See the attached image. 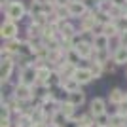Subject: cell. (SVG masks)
Masks as SVG:
<instances>
[{"label":"cell","instance_id":"cell-10","mask_svg":"<svg viewBox=\"0 0 127 127\" xmlns=\"http://www.w3.org/2000/svg\"><path fill=\"white\" fill-rule=\"evenodd\" d=\"M106 101L110 102V104H114V106H120V104H123V102H127V91L120 89V87H114V89H110Z\"/></svg>","mask_w":127,"mask_h":127},{"label":"cell","instance_id":"cell-8","mask_svg":"<svg viewBox=\"0 0 127 127\" xmlns=\"http://www.w3.org/2000/svg\"><path fill=\"white\" fill-rule=\"evenodd\" d=\"M13 68H15V59H2V64H0V82H2V85L10 82Z\"/></svg>","mask_w":127,"mask_h":127},{"label":"cell","instance_id":"cell-22","mask_svg":"<svg viewBox=\"0 0 127 127\" xmlns=\"http://www.w3.org/2000/svg\"><path fill=\"white\" fill-rule=\"evenodd\" d=\"M64 57H66V61H68L70 64H74V66H80V63L84 61V59L80 57V53L76 51L74 48H72V49H68V51H64Z\"/></svg>","mask_w":127,"mask_h":127},{"label":"cell","instance_id":"cell-17","mask_svg":"<svg viewBox=\"0 0 127 127\" xmlns=\"http://www.w3.org/2000/svg\"><path fill=\"white\" fill-rule=\"evenodd\" d=\"M59 112H61L63 116H66L68 120L76 118V106L72 104V102H68V101H63V102H61V106H59Z\"/></svg>","mask_w":127,"mask_h":127},{"label":"cell","instance_id":"cell-13","mask_svg":"<svg viewBox=\"0 0 127 127\" xmlns=\"http://www.w3.org/2000/svg\"><path fill=\"white\" fill-rule=\"evenodd\" d=\"M93 48H95V51L110 49V38L106 36V34H95V38H93Z\"/></svg>","mask_w":127,"mask_h":127},{"label":"cell","instance_id":"cell-9","mask_svg":"<svg viewBox=\"0 0 127 127\" xmlns=\"http://www.w3.org/2000/svg\"><path fill=\"white\" fill-rule=\"evenodd\" d=\"M53 70H55V68H51L49 64H38V66H36L38 84H36V85H40V87H46L48 80L51 78V74H53Z\"/></svg>","mask_w":127,"mask_h":127},{"label":"cell","instance_id":"cell-20","mask_svg":"<svg viewBox=\"0 0 127 127\" xmlns=\"http://www.w3.org/2000/svg\"><path fill=\"white\" fill-rule=\"evenodd\" d=\"M87 66H89V70L93 72V76H95V78H101V76L104 74V64L99 63V61H95V59H91Z\"/></svg>","mask_w":127,"mask_h":127},{"label":"cell","instance_id":"cell-14","mask_svg":"<svg viewBox=\"0 0 127 127\" xmlns=\"http://www.w3.org/2000/svg\"><path fill=\"white\" fill-rule=\"evenodd\" d=\"M66 101L72 102V104L78 108V106H84L85 104V91H72V93H68V97H66Z\"/></svg>","mask_w":127,"mask_h":127},{"label":"cell","instance_id":"cell-11","mask_svg":"<svg viewBox=\"0 0 127 127\" xmlns=\"http://www.w3.org/2000/svg\"><path fill=\"white\" fill-rule=\"evenodd\" d=\"M74 78L80 82V85H85V84H89L91 80H95V76L89 70V66H78L74 72Z\"/></svg>","mask_w":127,"mask_h":127},{"label":"cell","instance_id":"cell-25","mask_svg":"<svg viewBox=\"0 0 127 127\" xmlns=\"http://www.w3.org/2000/svg\"><path fill=\"white\" fill-rule=\"evenodd\" d=\"M95 120H97V127H108L110 125V116H108V114L99 116V118H95Z\"/></svg>","mask_w":127,"mask_h":127},{"label":"cell","instance_id":"cell-4","mask_svg":"<svg viewBox=\"0 0 127 127\" xmlns=\"http://www.w3.org/2000/svg\"><path fill=\"white\" fill-rule=\"evenodd\" d=\"M0 36L2 40L10 42L13 38H19V25L15 21H10V19H4V23L0 25Z\"/></svg>","mask_w":127,"mask_h":127},{"label":"cell","instance_id":"cell-29","mask_svg":"<svg viewBox=\"0 0 127 127\" xmlns=\"http://www.w3.org/2000/svg\"><path fill=\"white\" fill-rule=\"evenodd\" d=\"M120 42H122V46H125V48H127V31L120 34Z\"/></svg>","mask_w":127,"mask_h":127},{"label":"cell","instance_id":"cell-32","mask_svg":"<svg viewBox=\"0 0 127 127\" xmlns=\"http://www.w3.org/2000/svg\"><path fill=\"white\" fill-rule=\"evenodd\" d=\"M31 127H40V125H31Z\"/></svg>","mask_w":127,"mask_h":127},{"label":"cell","instance_id":"cell-15","mask_svg":"<svg viewBox=\"0 0 127 127\" xmlns=\"http://www.w3.org/2000/svg\"><path fill=\"white\" fill-rule=\"evenodd\" d=\"M112 59L116 61L118 66H122V64H127V48H125V46H120L116 51L112 53Z\"/></svg>","mask_w":127,"mask_h":127},{"label":"cell","instance_id":"cell-23","mask_svg":"<svg viewBox=\"0 0 127 127\" xmlns=\"http://www.w3.org/2000/svg\"><path fill=\"white\" fill-rule=\"evenodd\" d=\"M95 10H99V11H102V13H108V15H110V11L114 10V4H112V0H99Z\"/></svg>","mask_w":127,"mask_h":127},{"label":"cell","instance_id":"cell-7","mask_svg":"<svg viewBox=\"0 0 127 127\" xmlns=\"http://www.w3.org/2000/svg\"><path fill=\"white\" fill-rule=\"evenodd\" d=\"M97 29V19H95V13L89 11L85 17H82L78 23V31L80 34H87V32H93Z\"/></svg>","mask_w":127,"mask_h":127},{"label":"cell","instance_id":"cell-3","mask_svg":"<svg viewBox=\"0 0 127 127\" xmlns=\"http://www.w3.org/2000/svg\"><path fill=\"white\" fill-rule=\"evenodd\" d=\"M11 97H15L19 102H31L34 97H36V93H34V87H31V85H25V84H19L17 82L15 85H13V91H11Z\"/></svg>","mask_w":127,"mask_h":127},{"label":"cell","instance_id":"cell-31","mask_svg":"<svg viewBox=\"0 0 127 127\" xmlns=\"http://www.w3.org/2000/svg\"><path fill=\"white\" fill-rule=\"evenodd\" d=\"M44 127H59V125H55V123H53V122H48V123H46V125H44Z\"/></svg>","mask_w":127,"mask_h":127},{"label":"cell","instance_id":"cell-28","mask_svg":"<svg viewBox=\"0 0 127 127\" xmlns=\"http://www.w3.org/2000/svg\"><path fill=\"white\" fill-rule=\"evenodd\" d=\"M66 127H82V123L78 122V118H72V120H68Z\"/></svg>","mask_w":127,"mask_h":127},{"label":"cell","instance_id":"cell-30","mask_svg":"<svg viewBox=\"0 0 127 127\" xmlns=\"http://www.w3.org/2000/svg\"><path fill=\"white\" fill-rule=\"evenodd\" d=\"M34 2H38V4H49L51 0H34Z\"/></svg>","mask_w":127,"mask_h":127},{"label":"cell","instance_id":"cell-1","mask_svg":"<svg viewBox=\"0 0 127 127\" xmlns=\"http://www.w3.org/2000/svg\"><path fill=\"white\" fill-rule=\"evenodd\" d=\"M4 13H6V19H10V21H23L25 15H29V11H27L25 4H23L21 0H11L10 4L4 8Z\"/></svg>","mask_w":127,"mask_h":127},{"label":"cell","instance_id":"cell-19","mask_svg":"<svg viewBox=\"0 0 127 127\" xmlns=\"http://www.w3.org/2000/svg\"><path fill=\"white\" fill-rule=\"evenodd\" d=\"M78 118V122L82 123V127H97V120H95V116H91L89 112H85V114H80V116H76Z\"/></svg>","mask_w":127,"mask_h":127},{"label":"cell","instance_id":"cell-24","mask_svg":"<svg viewBox=\"0 0 127 127\" xmlns=\"http://www.w3.org/2000/svg\"><path fill=\"white\" fill-rule=\"evenodd\" d=\"M55 125H59V127H66V123H68V118L66 116H63L61 112H57L55 116H53V120H51Z\"/></svg>","mask_w":127,"mask_h":127},{"label":"cell","instance_id":"cell-6","mask_svg":"<svg viewBox=\"0 0 127 127\" xmlns=\"http://www.w3.org/2000/svg\"><path fill=\"white\" fill-rule=\"evenodd\" d=\"M106 99H102V97H93L89 101V114L91 116H104V114H108V110H106Z\"/></svg>","mask_w":127,"mask_h":127},{"label":"cell","instance_id":"cell-33","mask_svg":"<svg viewBox=\"0 0 127 127\" xmlns=\"http://www.w3.org/2000/svg\"><path fill=\"white\" fill-rule=\"evenodd\" d=\"M125 15H127V8H125Z\"/></svg>","mask_w":127,"mask_h":127},{"label":"cell","instance_id":"cell-18","mask_svg":"<svg viewBox=\"0 0 127 127\" xmlns=\"http://www.w3.org/2000/svg\"><path fill=\"white\" fill-rule=\"evenodd\" d=\"M61 87H63L66 93H72V91H80V87H82V85H80V82L72 76V78H64L63 84H61Z\"/></svg>","mask_w":127,"mask_h":127},{"label":"cell","instance_id":"cell-2","mask_svg":"<svg viewBox=\"0 0 127 127\" xmlns=\"http://www.w3.org/2000/svg\"><path fill=\"white\" fill-rule=\"evenodd\" d=\"M19 84L31 85V87H36L38 84V76H36V64H23L21 70H19Z\"/></svg>","mask_w":127,"mask_h":127},{"label":"cell","instance_id":"cell-26","mask_svg":"<svg viewBox=\"0 0 127 127\" xmlns=\"http://www.w3.org/2000/svg\"><path fill=\"white\" fill-rule=\"evenodd\" d=\"M104 64V72H108V70H110V72H114V70H116V61H114V59H110V61H106V63H102Z\"/></svg>","mask_w":127,"mask_h":127},{"label":"cell","instance_id":"cell-12","mask_svg":"<svg viewBox=\"0 0 127 127\" xmlns=\"http://www.w3.org/2000/svg\"><path fill=\"white\" fill-rule=\"evenodd\" d=\"M21 44H23L21 38H13V40H10V42L4 44V46H2V49H4V51H8L10 55H13V57H17V55L21 53Z\"/></svg>","mask_w":127,"mask_h":127},{"label":"cell","instance_id":"cell-21","mask_svg":"<svg viewBox=\"0 0 127 127\" xmlns=\"http://www.w3.org/2000/svg\"><path fill=\"white\" fill-rule=\"evenodd\" d=\"M38 15H46V10H44V4H38L32 0L31 2V8H29V17H38Z\"/></svg>","mask_w":127,"mask_h":127},{"label":"cell","instance_id":"cell-27","mask_svg":"<svg viewBox=\"0 0 127 127\" xmlns=\"http://www.w3.org/2000/svg\"><path fill=\"white\" fill-rule=\"evenodd\" d=\"M112 4L116 6V8H122V10H125V8H127V0H112Z\"/></svg>","mask_w":127,"mask_h":127},{"label":"cell","instance_id":"cell-16","mask_svg":"<svg viewBox=\"0 0 127 127\" xmlns=\"http://www.w3.org/2000/svg\"><path fill=\"white\" fill-rule=\"evenodd\" d=\"M102 34H106L110 40H114V38H118L120 34H122V31L118 29V25L114 21H110V23H106V25L102 27Z\"/></svg>","mask_w":127,"mask_h":127},{"label":"cell","instance_id":"cell-5","mask_svg":"<svg viewBox=\"0 0 127 127\" xmlns=\"http://www.w3.org/2000/svg\"><path fill=\"white\" fill-rule=\"evenodd\" d=\"M89 11H91V10L87 8V4H85L84 0H72V2L68 4L70 19H82V17H85Z\"/></svg>","mask_w":127,"mask_h":127}]
</instances>
